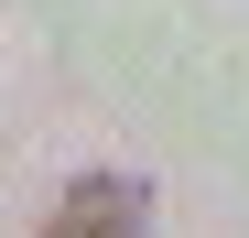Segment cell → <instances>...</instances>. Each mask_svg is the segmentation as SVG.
<instances>
[{"label": "cell", "mask_w": 249, "mask_h": 238, "mask_svg": "<svg viewBox=\"0 0 249 238\" xmlns=\"http://www.w3.org/2000/svg\"><path fill=\"white\" fill-rule=\"evenodd\" d=\"M44 238H152V195L130 173H87V184H65V206L44 217Z\"/></svg>", "instance_id": "cell-1"}]
</instances>
